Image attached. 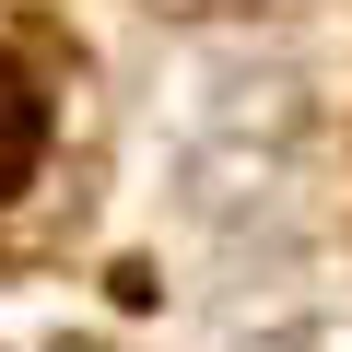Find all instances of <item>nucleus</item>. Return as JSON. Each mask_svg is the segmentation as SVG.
<instances>
[{"mask_svg":"<svg viewBox=\"0 0 352 352\" xmlns=\"http://www.w3.org/2000/svg\"><path fill=\"white\" fill-rule=\"evenodd\" d=\"M36 153H47V94H36L12 59H0V200L36 176Z\"/></svg>","mask_w":352,"mask_h":352,"instance_id":"nucleus-1","label":"nucleus"}]
</instances>
